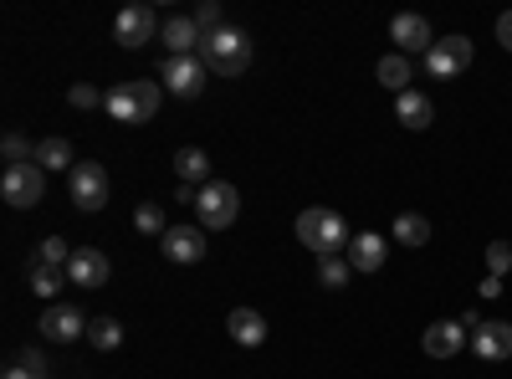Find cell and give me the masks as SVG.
<instances>
[{
	"label": "cell",
	"mask_w": 512,
	"mask_h": 379,
	"mask_svg": "<svg viewBox=\"0 0 512 379\" xmlns=\"http://www.w3.org/2000/svg\"><path fill=\"white\" fill-rule=\"evenodd\" d=\"M297 241L313 246L318 257H338V251L349 246V221L328 205H308L303 216H297Z\"/></svg>",
	"instance_id": "6da1fadb"
},
{
	"label": "cell",
	"mask_w": 512,
	"mask_h": 379,
	"mask_svg": "<svg viewBox=\"0 0 512 379\" xmlns=\"http://www.w3.org/2000/svg\"><path fill=\"white\" fill-rule=\"evenodd\" d=\"M200 62L210 72H221V77H241L251 67V36L236 31V26H221L216 36L200 41Z\"/></svg>",
	"instance_id": "7a4b0ae2"
},
{
	"label": "cell",
	"mask_w": 512,
	"mask_h": 379,
	"mask_svg": "<svg viewBox=\"0 0 512 379\" xmlns=\"http://www.w3.org/2000/svg\"><path fill=\"white\" fill-rule=\"evenodd\" d=\"M236 210H241L236 185L210 180V185L200 190V200H195V221H200L205 231H226V226H236Z\"/></svg>",
	"instance_id": "3957f363"
},
{
	"label": "cell",
	"mask_w": 512,
	"mask_h": 379,
	"mask_svg": "<svg viewBox=\"0 0 512 379\" xmlns=\"http://www.w3.org/2000/svg\"><path fill=\"white\" fill-rule=\"evenodd\" d=\"M0 195H6V205L26 210V205H41V195H47V170L31 159V164H11L6 180H0Z\"/></svg>",
	"instance_id": "277c9868"
},
{
	"label": "cell",
	"mask_w": 512,
	"mask_h": 379,
	"mask_svg": "<svg viewBox=\"0 0 512 379\" xmlns=\"http://www.w3.org/2000/svg\"><path fill=\"white\" fill-rule=\"evenodd\" d=\"M67 195H72L77 210H103L108 205V170H103V164H72Z\"/></svg>",
	"instance_id": "5b68a950"
},
{
	"label": "cell",
	"mask_w": 512,
	"mask_h": 379,
	"mask_svg": "<svg viewBox=\"0 0 512 379\" xmlns=\"http://www.w3.org/2000/svg\"><path fill=\"white\" fill-rule=\"evenodd\" d=\"M472 57H477V47L466 36H441L436 47L425 52V67H431V77H456V72L472 67Z\"/></svg>",
	"instance_id": "8992f818"
},
{
	"label": "cell",
	"mask_w": 512,
	"mask_h": 379,
	"mask_svg": "<svg viewBox=\"0 0 512 379\" xmlns=\"http://www.w3.org/2000/svg\"><path fill=\"white\" fill-rule=\"evenodd\" d=\"M159 82H164V93H175V98H200V88H205V62H200V57H169L164 72H159Z\"/></svg>",
	"instance_id": "52a82bcc"
},
{
	"label": "cell",
	"mask_w": 512,
	"mask_h": 379,
	"mask_svg": "<svg viewBox=\"0 0 512 379\" xmlns=\"http://www.w3.org/2000/svg\"><path fill=\"white\" fill-rule=\"evenodd\" d=\"M108 277H113V267H108V257L98 246H82V251H72V262H67V282L72 287H108Z\"/></svg>",
	"instance_id": "ba28073f"
},
{
	"label": "cell",
	"mask_w": 512,
	"mask_h": 379,
	"mask_svg": "<svg viewBox=\"0 0 512 379\" xmlns=\"http://www.w3.org/2000/svg\"><path fill=\"white\" fill-rule=\"evenodd\" d=\"M164 257L180 262V267L200 262L205 257V226H169L164 231Z\"/></svg>",
	"instance_id": "9c48e42d"
},
{
	"label": "cell",
	"mask_w": 512,
	"mask_h": 379,
	"mask_svg": "<svg viewBox=\"0 0 512 379\" xmlns=\"http://www.w3.org/2000/svg\"><path fill=\"white\" fill-rule=\"evenodd\" d=\"M113 36H118V47H144V41H154V11L149 6H123L118 21H113Z\"/></svg>",
	"instance_id": "30bf717a"
},
{
	"label": "cell",
	"mask_w": 512,
	"mask_h": 379,
	"mask_svg": "<svg viewBox=\"0 0 512 379\" xmlns=\"http://www.w3.org/2000/svg\"><path fill=\"white\" fill-rule=\"evenodd\" d=\"M41 333H47V339L52 344H72V339H82V333H88V318H82L77 308H47V313H41V323H36Z\"/></svg>",
	"instance_id": "8fae6325"
},
{
	"label": "cell",
	"mask_w": 512,
	"mask_h": 379,
	"mask_svg": "<svg viewBox=\"0 0 512 379\" xmlns=\"http://www.w3.org/2000/svg\"><path fill=\"white\" fill-rule=\"evenodd\" d=\"M390 36H395V47H400V52H431V47H436L431 21H425V16H410V11L390 21Z\"/></svg>",
	"instance_id": "7c38bea8"
},
{
	"label": "cell",
	"mask_w": 512,
	"mask_h": 379,
	"mask_svg": "<svg viewBox=\"0 0 512 379\" xmlns=\"http://www.w3.org/2000/svg\"><path fill=\"white\" fill-rule=\"evenodd\" d=\"M159 36H164L169 57H195V52H200V26H195V16H169V21L159 26Z\"/></svg>",
	"instance_id": "4fadbf2b"
},
{
	"label": "cell",
	"mask_w": 512,
	"mask_h": 379,
	"mask_svg": "<svg viewBox=\"0 0 512 379\" xmlns=\"http://www.w3.org/2000/svg\"><path fill=\"white\" fill-rule=\"evenodd\" d=\"M472 349H477V359H512V323H482L477 333H472Z\"/></svg>",
	"instance_id": "5bb4252c"
},
{
	"label": "cell",
	"mask_w": 512,
	"mask_h": 379,
	"mask_svg": "<svg viewBox=\"0 0 512 379\" xmlns=\"http://www.w3.org/2000/svg\"><path fill=\"white\" fill-rule=\"evenodd\" d=\"M395 118L405 123V129H431V123H436V103L431 98H425V93H415V88H405L400 98H395Z\"/></svg>",
	"instance_id": "9a60e30c"
},
{
	"label": "cell",
	"mask_w": 512,
	"mask_h": 379,
	"mask_svg": "<svg viewBox=\"0 0 512 379\" xmlns=\"http://www.w3.org/2000/svg\"><path fill=\"white\" fill-rule=\"evenodd\" d=\"M384 257H390V246H384V236H374V231H359V241H349V267L354 272H379Z\"/></svg>",
	"instance_id": "2e32d148"
},
{
	"label": "cell",
	"mask_w": 512,
	"mask_h": 379,
	"mask_svg": "<svg viewBox=\"0 0 512 379\" xmlns=\"http://www.w3.org/2000/svg\"><path fill=\"white\" fill-rule=\"evenodd\" d=\"M226 328H231V339H236V344H246V349L267 344V318L256 313V308H231Z\"/></svg>",
	"instance_id": "e0dca14e"
},
{
	"label": "cell",
	"mask_w": 512,
	"mask_h": 379,
	"mask_svg": "<svg viewBox=\"0 0 512 379\" xmlns=\"http://www.w3.org/2000/svg\"><path fill=\"white\" fill-rule=\"evenodd\" d=\"M461 344H466L461 323H431V328H425V354H431V359H451Z\"/></svg>",
	"instance_id": "ac0fdd59"
},
{
	"label": "cell",
	"mask_w": 512,
	"mask_h": 379,
	"mask_svg": "<svg viewBox=\"0 0 512 379\" xmlns=\"http://www.w3.org/2000/svg\"><path fill=\"white\" fill-rule=\"evenodd\" d=\"M175 175H180V185H210V159H205V149H180L175 154Z\"/></svg>",
	"instance_id": "d6986e66"
},
{
	"label": "cell",
	"mask_w": 512,
	"mask_h": 379,
	"mask_svg": "<svg viewBox=\"0 0 512 379\" xmlns=\"http://www.w3.org/2000/svg\"><path fill=\"white\" fill-rule=\"evenodd\" d=\"M26 277H31V292H36V298H57V292L67 287V272H62V267H41V262H31Z\"/></svg>",
	"instance_id": "ffe728a7"
},
{
	"label": "cell",
	"mask_w": 512,
	"mask_h": 379,
	"mask_svg": "<svg viewBox=\"0 0 512 379\" xmlns=\"http://www.w3.org/2000/svg\"><path fill=\"white\" fill-rule=\"evenodd\" d=\"M36 164L41 170H67L72 175V144L67 139H41L36 144Z\"/></svg>",
	"instance_id": "44dd1931"
},
{
	"label": "cell",
	"mask_w": 512,
	"mask_h": 379,
	"mask_svg": "<svg viewBox=\"0 0 512 379\" xmlns=\"http://www.w3.org/2000/svg\"><path fill=\"white\" fill-rule=\"evenodd\" d=\"M374 72H379V82H384V88H390L395 98L405 93V82H410V62H405L400 52H390V57H379V67H374Z\"/></svg>",
	"instance_id": "7402d4cb"
},
{
	"label": "cell",
	"mask_w": 512,
	"mask_h": 379,
	"mask_svg": "<svg viewBox=\"0 0 512 379\" xmlns=\"http://www.w3.org/2000/svg\"><path fill=\"white\" fill-rule=\"evenodd\" d=\"M103 108L118 118V123H139V98H134V82H123V88H113L103 98Z\"/></svg>",
	"instance_id": "603a6c76"
},
{
	"label": "cell",
	"mask_w": 512,
	"mask_h": 379,
	"mask_svg": "<svg viewBox=\"0 0 512 379\" xmlns=\"http://www.w3.org/2000/svg\"><path fill=\"white\" fill-rule=\"evenodd\" d=\"M395 241L400 246H425V241H431V221L415 216V210H410V216H395Z\"/></svg>",
	"instance_id": "cb8c5ba5"
},
{
	"label": "cell",
	"mask_w": 512,
	"mask_h": 379,
	"mask_svg": "<svg viewBox=\"0 0 512 379\" xmlns=\"http://www.w3.org/2000/svg\"><path fill=\"white\" fill-rule=\"evenodd\" d=\"M88 339H93V349L108 354V349L123 344V323H118V318H93V323H88Z\"/></svg>",
	"instance_id": "d4e9b609"
},
{
	"label": "cell",
	"mask_w": 512,
	"mask_h": 379,
	"mask_svg": "<svg viewBox=\"0 0 512 379\" xmlns=\"http://www.w3.org/2000/svg\"><path fill=\"white\" fill-rule=\"evenodd\" d=\"M134 98H139V123H154V113L164 103V88L154 77H144V82H134Z\"/></svg>",
	"instance_id": "484cf974"
},
{
	"label": "cell",
	"mask_w": 512,
	"mask_h": 379,
	"mask_svg": "<svg viewBox=\"0 0 512 379\" xmlns=\"http://www.w3.org/2000/svg\"><path fill=\"white\" fill-rule=\"evenodd\" d=\"M349 277H354V267H349L344 257H318V282H323V287L338 292V287H349Z\"/></svg>",
	"instance_id": "4316f807"
},
{
	"label": "cell",
	"mask_w": 512,
	"mask_h": 379,
	"mask_svg": "<svg viewBox=\"0 0 512 379\" xmlns=\"http://www.w3.org/2000/svg\"><path fill=\"white\" fill-rule=\"evenodd\" d=\"M31 262H41V267H62V272H67L72 251H67V241H62V236H47V241L36 246V257H31Z\"/></svg>",
	"instance_id": "83f0119b"
},
{
	"label": "cell",
	"mask_w": 512,
	"mask_h": 379,
	"mask_svg": "<svg viewBox=\"0 0 512 379\" xmlns=\"http://www.w3.org/2000/svg\"><path fill=\"white\" fill-rule=\"evenodd\" d=\"M0 379H47V364H41V354H36V349H26V354H21L6 374H0Z\"/></svg>",
	"instance_id": "f1b7e54d"
},
{
	"label": "cell",
	"mask_w": 512,
	"mask_h": 379,
	"mask_svg": "<svg viewBox=\"0 0 512 379\" xmlns=\"http://www.w3.org/2000/svg\"><path fill=\"white\" fill-rule=\"evenodd\" d=\"M134 226H139L144 236H159V241H164V231H169V226H164V210H159V205H139V210H134Z\"/></svg>",
	"instance_id": "f546056e"
},
{
	"label": "cell",
	"mask_w": 512,
	"mask_h": 379,
	"mask_svg": "<svg viewBox=\"0 0 512 379\" xmlns=\"http://www.w3.org/2000/svg\"><path fill=\"white\" fill-rule=\"evenodd\" d=\"M487 267H492V277H502V272L512 267V246H507V241H492V246H487Z\"/></svg>",
	"instance_id": "4dcf8cb0"
},
{
	"label": "cell",
	"mask_w": 512,
	"mask_h": 379,
	"mask_svg": "<svg viewBox=\"0 0 512 379\" xmlns=\"http://www.w3.org/2000/svg\"><path fill=\"white\" fill-rule=\"evenodd\" d=\"M195 26H200V41L216 36V31H221V6H200V11H195Z\"/></svg>",
	"instance_id": "1f68e13d"
},
{
	"label": "cell",
	"mask_w": 512,
	"mask_h": 379,
	"mask_svg": "<svg viewBox=\"0 0 512 379\" xmlns=\"http://www.w3.org/2000/svg\"><path fill=\"white\" fill-rule=\"evenodd\" d=\"M0 149H6V159H11V164H31V159H36V154H31V144H26L21 134H6V144H0Z\"/></svg>",
	"instance_id": "d6a6232c"
},
{
	"label": "cell",
	"mask_w": 512,
	"mask_h": 379,
	"mask_svg": "<svg viewBox=\"0 0 512 379\" xmlns=\"http://www.w3.org/2000/svg\"><path fill=\"white\" fill-rule=\"evenodd\" d=\"M108 93H98V88H88V82H77V88H72V108H98Z\"/></svg>",
	"instance_id": "836d02e7"
},
{
	"label": "cell",
	"mask_w": 512,
	"mask_h": 379,
	"mask_svg": "<svg viewBox=\"0 0 512 379\" xmlns=\"http://www.w3.org/2000/svg\"><path fill=\"white\" fill-rule=\"evenodd\" d=\"M497 41L512 52V11H502V21H497Z\"/></svg>",
	"instance_id": "e575fe53"
},
{
	"label": "cell",
	"mask_w": 512,
	"mask_h": 379,
	"mask_svg": "<svg viewBox=\"0 0 512 379\" xmlns=\"http://www.w3.org/2000/svg\"><path fill=\"white\" fill-rule=\"evenodd\" d=\"M482 298H502V277H487L482 282Z\"/></svg>",
	"instance_id": "d590c367"
}]
</instances>
